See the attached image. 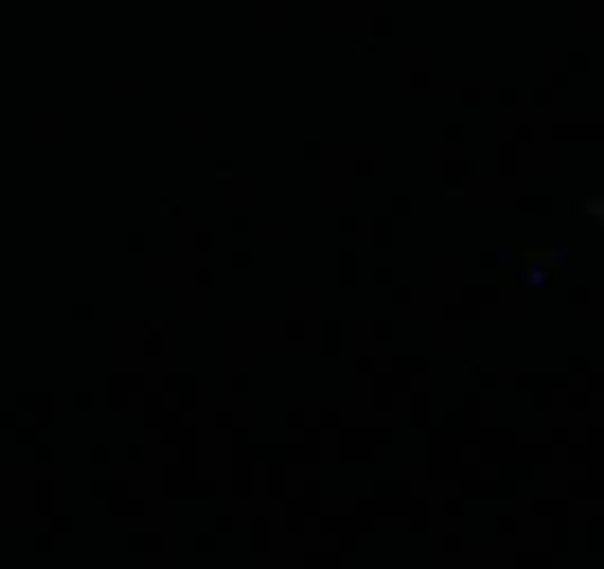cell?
<instances>
[{
    "mask_svg": "<svg viewBox=\"0 0 604 569\" xmlns=\"http://www.w3.org/2000/svg\"><path fill=\"white\" fill-rule=\"evenodd\" d=\"M495 260H498L495 254H483V257H480V262H483V265H495Z\"/></svg>",
    "mask_w": 604,
    "mask_h": 569,
    "instance_id": "cell-3",
    "label": "cell"
},
{
    "mask_svg": "<svg viewBox=\"0 0 604 569\" xmlns=\"http://www.w3.org/2000/svg\"><path fill=\"white\" fill-rule=\"evenodd\" d=\"M351 265H354V254H342V283H354Z\"/></svg>",
    "mask_w": 604,
    "mask_h": 569,
    "instance_id": "cell-1",
    "label": "cell"
},
{
    "mask_svg": "<svg viewBox=\"0 0 604 569\" xmlns=\"http://www.w3.org/2000/svg\"><path fill=\"white\" fill-rule=\"evenodd\" d=\"M201 549H212V537H201Z\"/></svg>",
    "mask_w": 604,
    "mask_h": 569,
    "instance_id": "cell-7",
    "label": "cell"
},
{
    "mask_svg": "<svg viewBox=\"0 0 604 569\" xmlns=\"http://www.w3.org/2000/svg\"><path fill=\"white\" fill-rule=\"evenodd\" d=\"M89 316H92V313H89L83 304H77V310H74V319H89Z\"/></svg>",
    "mask_w": 604,
    "mask_h": 569,
    "instance_id": "cell-2",
    "label": "cell"
},
{
    "mask_svg": "<svg viewBox=\"0 0 604 569\" xmlns=\"http://www.w3.org/2000/svg\"><path fill=\"white\" fill-rule=\"evenodd\" d=\"M236 265L242 269V265H248V254H236Z\"/></svg>",
    "mask_w": 604,
    "mask_h": 569,
    "instance_id": "cell-6",
    "label": "cell"
},
{
    "mask_svg": "<svg viewBox=\"0 0 604 569\" xmlns=\"http://www.w3.org/2000/svg\"><path fill=\"white\" fill-rule=\"evenodd\" d=\"M339 227H342V230H354V218H342V221H339Z\"/></svg>",
    "mask_w": 604,
    "mask_h": 569,
    "instance_id": "cell-5",
    "label": "cell"
},
{
    "mask_svg": "<svg viewBox=\"0 0 604 569\" xmlns=\"http://www.w3.org/2000/svg\"><path fill=\"white\" fill-rule=\"evenodd\" d=\"M74 401H77V407H80V410H83V407H89V404H92V401H89V395H77V398H74Z\"/></svg>",
    "mask_w": 604,
    "mask_h": 569,
    "instance_id": "cell-4",
    "label": "cell"
}]
</instances>
